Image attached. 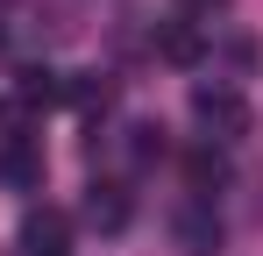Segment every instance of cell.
<instances>
[{
	"instance_id": "obj_8",
	"label": "cell",
	"mask_w": 263,
	"mask_h": 256,
	"mask_svg": "<svg viewBox=\"0 0 263 256\" xmlns=\"http://www.w3.org/2000/svg\"><path fill=\"white\" fill-rule=\"evenodd\" d=\"M64 100H79V107H107L114 93H107V79H79V85H64Z\"/></svg>"
},
{
	"instance_id": "obj_10",
	"label": "cell",
	"mask_w": 263,
	"mask_h": 256,
	"mask_svg": "<svg viewBox=\"0 0 263 256\" xmlns=\"http://www.w3.org/2000/svg\"><path fill=\"white\" fill-rule=\"evenodd\" d=\"M0 7H14V0H0Z\"/></svg>"
},
{
	"instance_id": "obj_1",
	"label": "cell",
	"mask_w": 263,
	"mask_h": 256,
	"mask_svg": "<svg viewBox=\"0 0 263 256\" xmlns=\"http://www.w3.org/2000/svg\"><path fill=\"white\" fill-rule=\"evenodd\" d=\"M192 121L214 142H235V135H249V100L235 85H192Z\"/></svg>"
},
{
	"instance_id": "obj_3",
	"label": "cell",
	"mask_w": 263,
	"mask_h": 256,
	"mask_svg": "<svg viewBox=\"0 0 263 256\" xmlns=\"http://www.w3.org/2000/svg\"><path fill=\"white\" fill-rule=\"evenodd\" d=\"M86 228H100V235H121V228H128V185L100 178V185L86 192Z\"/></svg>"
},
{
	"instance_id": "obj_7",
	"label": "cell",
	"mask_w": 263,
	"mask_h": 256,
	"mask_svg": "<svg viewBox=\"0 0 263 256\" xmlns=\"http://www.w3.org/2000/svg\"><path fill=\"white\" fill-rule=\"evenodd\" d=\"M185 185H192V192H214V185H228V157H220L214 142H199V150L185 157Z\"/></svg>"
},
{
	"instance_id": "obj_2",
	"label": "cell",
	"mask_w": 263,
	"mask_h": 256,
	"mask_svg": "<svg viewBox=\"0 0 263 256\" xmlns=\"http://www.w3.org/2000/svg\"><path fill=\"white\" fill-rule=\"evenodd\" d=\"M22 249H29V256H71V213L29 207V221H22Z\"/></svg>"
},
{
	"instance_id": "obj_4",
	"label": "cell",
	"mask_w": 263,
	"mask_h": 256,
	"mask_svg": "<svg viewBox=\"0 0 263 256\" xmlns=\"http://www.w3.org/2000/svg\"><path fill=\"white\" fill-rule=\"evenodd\" d=\"M178 249H185V256H214L220 249V213L206 207V199L178 213Z\"/></svg>"
},
{
	"instance_id": "obj_5",
	"label": "cell",
	"mask_w": 263,
	"mask_h": 256,
	"mask_svg": "<svg viewBox=\"0 0 263 256\" xmlns=\"http://www.w3.org/2000/svg\"><path fill=\"white\" fill-rule=\"evenodd\" d=\"M157 57H164V64H185V71H192V64L206 57V36H199L192 22H164V29H157Z\"/></svg>"
},
{
	"instance_id": "obj_6",
	"label": "cell",
	"mask_w": 263,
	"mask_h": 256,
	"mask_svg": "<svg viewBox=\"0 0 263 256\" xmlns=\"http://www.w3.org/2000/svg\"><path fill=\"white\" fill-rule=\"evenodd\" d=\"M0 178H7V185H22V192H29V185H43V150H36L29 135H14V142L0 150Z\"/></svg>"
},
{
	"instance_id": "obj_9",
	"label": "cell",
	"mask_w": 263,
	"mask_h": 256,
	"mask_svg": "<svg viewBox=\"0 0 263 256\" xmlns=\"http://www.w3.org/2000/svg\"><path fill=\"white\" fill-rule=\"evenodd\" d=\"M214 7H228V0H178V14H214Z\"/></svg>"
}]
</instances>
